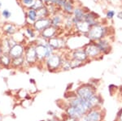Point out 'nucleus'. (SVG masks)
<instances>
[{
    "label": "nucleus",
    "instance_id": "7ed1b4c3",
    "mask_svg": "<svg viewBox=\"0 0 122 121\" xmlns=\"http://www.w3.org/2000/svg\"><path fill=\"white\" fill-rule=\"evenodd\" d=\"M76 95L83 101H88L97 93L96 86L92 83H84L76 87L74 90Z\"/></svg>",
    "mask_w": 122,
    "mask_h": 121
},
{
    "label": "nucleus",
    "instance_id": "412c9836",
    "mask_svg": "<svg viewBox=\"0 0 122 121\" xmlns=\"http://www.w3.org/2000/svg\"><path fill=\"white\" fill-rule=\"evenodd\" d=\"M27 17L31 22H33V24L35 23V21L38 19V15H37V11L33 8H29V10L27 12Z\"/></svg>",
    "mask_w": 122,
    "mask_h": 121
},
{
    "label": "nucleus",
    "instance_id": "f8f14e48",
    "mask_svg": "<svg viewBox=\"0 0 122 121\" xmlns=\"http://www.w3.org/2000/svg\"><path fill=\"white\" fill-rule=\"evenodd\" d=\"M96 44H97L98 47H99L101 53L103 54V55L110 53V51H111V50H112V46H111V42H110L109 38L101 39V40L96 42Z\"/></svg>",
    "mask_w": 122,
    "mask_h": 121
},
{
    "label": "nucleus",
    "instance_id": "6ab92c4d",
    "mask_svg": "<svg viewBox=\"0 0 122 121\" xmlns=\"http://www.w3.org/2000/svg\"><path fill=\"white\" fill-rule=\"evenodd\" d=\"M49 11L46 7H43L42 8L37 11V15H38V19H43V18H48L49 15Z\"/></svg>",
    "mask_w": 122,
    "mask_h": 121
},
{
    "label": "nucleus",
    "instance_id": "72a5a7b5",
    "mask_svg": "<svg viewBox=\"0 0 122 121\" xmlns=\"http://www.w3.org/2000/svg\"><path fill=\"white\" fill-rule=\"evenodd\" d=\"M118 94H119V96L121 97V102H122V86H121L119 88V91H118Z\"/></svg>",
    "mask_w": 122,
    "mask_h": 121
},
{
    "label": "nucleus",
    "instance_id": "a211bd4d",
    "mask_svg": "<svg viewBox=\"0 0 122 121\" xmlns=\"http://www.w3.org/2000/svg\"><path fill=\"white\" fill-rule=\"evenodd\" d=\"M63 20H64V18L62 17V15H60L59 14H55L51 18V26L59 29V27H60L61 24L63 23Z\"/></svg>",
    "mask_w": 122,
    "mask_h": 121
},
{
    "label": "nucleus",
    "instance_id": "cd10ccee",
    "mask_svg": "<svg viewBox=\"0 0 122 121\" xmlns=\"http://www.w3.org/2000/svg\"><path fill=\"white\" fill-rule=\"evenodd\" d=\"M22 2L25 6H27V7L31 8V7H33V5L34 4L35 0H22Z\"/></svg>",
    "mask_w": 122,
    "mask_h": 121
},
{
    "label": "nucleus",
    "instance_id": "f3484780",
    "mask_svg": "<svg viewBox=\"0 0 122 121\" xmlns=\"http://www.w3.org/2000/svg\"><path fill=\"white\" fill-rule=\"evenodd\" d=\"M28 66L25 62V57H20V58H12L11 60V68H24L25 66ZM29 67V66H28Z\"/></svg>",
    "mask_w": 122,
    "mask_h": 121
},
{
    "label": "nucleus",
    "instance_id": "f03ea898",
    "mask_svg": "<svg viewBox=\"0 0 122 121\" xmlns=\"http://www.w3.org/2000/svg\"><path fill=\"white\" fill-rule=\"evenodd\" d=\"M64 54L62 52L56 51L50 57H48L44 62V67L51 73H57L60 72L61 65H62Z\"/></svg>",
    "mask_w": 122,
    "mask_h": 121
},
{
    "label": "nucleus",
    "instance_id": "7c9ffc66",
    "mask_svg": "<svg viewBox=\"0 0 122 121\" xmlns=\"http://www.w3.org/2000/svg\"><path fill=\"white\" fill-rule=\"evenodd\" d=\"M66 2H67V0H56V6L63 7L64 6V4L66 3Z\"/></svg>",
    "mask_w": 122,
    "mask_h": 121
},
{
    "label": "nucleus",
    "instance_id": "4c0bfd02",
    "mask_svg": "<svg viewBox=\"0 0 122 121\" xmlns=\"http://www.w3.org/2000/svg\"><path fill=\"white\" fill-rule=\"evenodd\" d=\"M2 7V3H1V0H0V8H1Z\"/></svg>",
    "mask_w": 122,
    "mask_h": 121
},
{
    "label": "nucleus",
    "instance_id": "ddd939ff",
    "mask_svg": "<svg viewBox=\"0 0 122 121\" xmlns=\"http://www.w3.org/2000/svg\"><path fill=\"white\" fill-rule=\"evenodd\" d=\"M99 16L94 11H87L85 15L84 20L90 25V27H93L94 25L98 24L99 22Z\"/></svg>",
    "mask_w": 122,
    "mask_h": 121
},
{
    "label": "nucleus",
    "instance_id": "393cba45",
    "mask_svg": "<svg viewBox=\"0 0 122 121\" xmlns=\"http://www.w3.org/2000/svg\"><path fill=\"white\" fill-rule=\"evenodd\" d=\"M24 35H25V37L26 36L27 38H29L31 39L36 38V34H35L34 29H27L26 31H25V34H24Z\"/></svg>",
    "mask_w": 122,
    "mask_h": 121
},
{
    "label": "nucleus",
    "instance_id": "c9c22d12",
    "mask_svg": "<svg viewBox=\"0 0 122 121\" xmlns=\"http://www.w3.org/2000/svg\"><path fill=\"white\" fill-rule=\"evenodd\" d=\"M3 54V49H2V45H1V42H0V55H2Z\"/></svg>",
    "mask_w": 122,
    "mask_h": 121
},
{
    "label": "nucleus",
    "instance_id": "2eb2a0df",
    "mask_svg": "<svg viewBox=\"0 0 122 121\" xmlns=\"http://www.w3.org/2000/svg\"><path fill=\"white\" fill-rule=\"evenodd\" d=\"M57 34H58V29L56 28V27L50 26V27H48V28H46V29H44V30L41 33V37H42V38H43L44 40L48 41L49 39L56 37Z\"/></svg>",
    "mask_w": 122,
    "mask_h": 121
},
{
    "label": "nucleus",
    "instance_id": "5701e85b",
    "mask_svg": "<svg viewBox=\"0 0 122 121\" xmlns=\"http://www.w3.org/2000/svg\"><path fill=\"white\" fill-rule=\"evenodd\" d=\"M17 97H18L22 101V100H24V99H26V98H28V97H30V95H29V93L27 89H20L18 92H17Z\"/></svg>",
    "mask_w": 122,
    "mask_h": 121
},
{
    "label": "nucleus",
    "instance_id": "0eeeda50",
    "mask_svg": "<svg viewBox=\"0 0 122 121\" xmlns=\"http://www.w3.org/2000/svg\"><path fill=\"white\" fill-rule=\"evenodd\" d=\"M64 114L66 116L72 117V118H75L76 120H79L81 116H83L88 110L83 107H73L70 106H64Z\"/></svg>",
    "mask_w": 122,
    "mask_h": 121
},
{
    "label": "nucleus",
    "instance_id": "c756f323",
    "mask_svg": "<svg viewBox=\"0 0 122 121\" xmlns=\"http://www.w3.org/2000/svg\"><path fill=\"white\" fill-rule=\"evenodd\" d=\"M42 2L46 5V7L56 5V0H42Z\"/></svg>",
    "mask_w": 122,
    "mask_h": 121
},
{
    "label": "nucleus",
    "instance_id": "4be33fe9",
    "mask_svg": "<svg viewBox=\"0 0 122 121\" xmlns=\"http://www.w3.org/2000/svg\"><path fill=\"white\" fill-rule=\"evenodd\" d=\"M69 62H70V66L71 68L72 69H76V68H79L82 66L86 65V63L83 62H81L79 60L74 59V58H69Z\"/></svg>",
    "mask_w": 122,
    "mask_h": 121
},
{
    "label": "nucleus",
    "instance_id": "473e14b6",
    "mask_svg": "<svg viewBox=\"0 0 122 121\" xmlns=\"http://www.w3.org/2000/svg\"><path fill=\"white\" fill-rule=\"evenodd\" d=\"M3 15L5 17V18L7 19L11 16V12H10L8 10H4V11H3Z\"/></svg>",
    "mask_w": 122,
    "mask_h": 121
},
{
    "label": "nucleus",
    "instance_id": "f704fd0d",
    "mask_svg": "<svg viewBox=\"0 0 122 121\" xmlns=\"http://www.w3.org/2000/svg\"><path fill=\"white\" fill-rule=\"evenodd\" d=\"M117 18H118V19H122V11H120V12L117 14Z\"/></svg>",
    "mask_w": 122,
    "mask_h": 121
},
{
    "label": "nucleus",
    "instance_id": "9b49d317",
    "mask_svg": "<svg viewBox=\"0 0 122 121\" xmlns=\"http://www.w3.org/2000/svg\"><path fill=\"white\" fill-rule=\"evenodd\" d=\"M25 47L21 43H17L13 47L11 48L8 54L11 58H16L20 57H23L25 54Z\"/></svg>",
    "mask_w": 122,
    "mask_h": 121
},
{
    "label": "nucleus",
    "instance_id": "c85d7f7f",
    "mask_svg": "<svg viewBox=\"0 0 122 121\" xmlns=\"http://www.w3.org/2000/svg\"><path fill=\"white\" fill-rule=\"evenodd\" d=\"M64 121H78V120H76L75 118H72V117H69L68 116H66L65 114H64L62 116L60 117Z\"/></svg>",
    "mask_w": 122,
    "mask_h": 121
},
{
    "label": "nucleus",
    "instance_id": "e433bc0d",
    "mask_svg": "<svg viewBox=\"0 0 122 121\" xmlns=\"http://www.w3.org/2000/svg\"><path fill=\"white\" fill-rule=\"evenodd\" d=\"M56 119H57V121H64L61 118H58V117H56Z\"/></svg>",
    "mask_w": 122,
    "mask_h": 121
},
{
    "label": "nucleus",
    "instance_id": "bb28decb",
    "mask_svg": "<svg viewBox=\"0 0 122 121\" xmlns=\"http://www.w3.org/2000/svg\"><path fill=\"white\" fill-rule=\"evenodd\" d=\"M115 15H116L115 11H112V10H108L107 11V13H106V17H107V19H112L115 16Z\"/></svg>",
    "mask_w": 122,
    "mask_h": 121
},
{
    "label": "nucleus",
    "instance_id": "aec40b11",
    "mask_svg": "<svg viewBox=\"0 0 122 121\" xmlns=\"http://www.w3.org/2000/svg\"><path fill=\"white\" fill-rule=\"evenodd\" d=\"M63 9H64V11H65L68 15L72 14L73 10H74V7H73V4H72V2L70 1V0H67L66 3L64 4V7H63Z\"/></svg>",
    "mask_w": 122,
    "mask_h": 121
},
{
    "label": "nucleus",
    "instance_id": "a878e982",
    "mask_svg": "<svg viewBox=\"0 0 122 121\" xmlns=\"http://www.w3.org/2000/svg\"><path fill=\"white\" fill-rule=\"evenodd\" d=\"M44 7V5H43V2L42 0H35L34 2V4L33 5V7H31V8L36 10V11H38L40 8H42V7Z\"/></svg>",
    "mask_w": 122,
    "mask_h": 121
},
{
    "label": "nucleus",
    "instance_id": "39448f33",
    "mask_svg": "<svg viewBox=\"0 0 122 121\" xmlns=\"http://www.w3.org/2000/svg\"><path fill=\"white\" fill-rule=\"evenodd\" d=\"M105 111L103 108H96L89 110L78 121H104Z\"/></svg>",
    "mask_w": 122,
    "mask_h": 121
},
{
    "label": "nucleus",
    "instance_id": "4468645a",
    "mask_svg": "<svg viewBox=\"0 0 122 121\" xmlns=\"http://www.w3.org/2000/svg\"><path fill=\"white\" fill-rule=\"evenodd\" d=\"M90 28L91 27L85 20L79 21L74 24V29L76 31V33H78L81 35H84V36H86V34L89 33Z\"/></svg>",
    "mask_w": 122,
    "mask_h": 121
},
{
    "label": "nucleus",
    "instance_id": "dca6fc26",
    "mask_svg": "<svg viewBox=\"0 0 122 121\" xmlns=\"http://www.w3.org/2000/svg\"><path fill=\"white\" fill-rule=\"evenodd\" d=\"M11 60L12 58L10 57L8 54H3L2 55H0V66L5 68H11Z\"/></svg>",
    "mask_w": 122,
    "mask_h": 121
},
{
    "label": "nucleus",
    "instance_id": "9d476101",
    "mask_svg": "<svg viewBox=\"0 0 122 121\" xmlns=\"http://www.w3.org/2000/svg\"><path fill=\"white\" fill-rule=\"evenodd\" d=\"M51 26V18H43L38 19L35 23L33 24V29L35 31L39 33H42L44 29H46L48 27Z\"/></svg>",
    "mask_w": 122,
    "mask_h": 121
},
{
    "label": "nucleus",
    "instance_id": "58836bf2",
    "mask_svg": "<svg viewBox=\"0 0 122 121\" xmlns=\"http://www.w3.org/2000/svg\"><path fill=\"white\" fill-rule=\"evenodd\" d=\"M42 121H46V120H42Z\"/></svg>",
    "mask_w": 122,
    "mask_h": 121
},
{
    "label": "nucleus",
    "instance_id": "2f4dec72",
    "mask_svg": "<svg viewBox=\"0 0 122 121\" xmlns=\"http://www.w3.org/2000/svg\"><path fill=\"white\" fill-rule=\"evenodd\" d=\"M115 121H122V108L119 110V111L117 112V117H116Z\"/></svg>",
    "mask_w": 122,
    "mask_h": 121
},
{
    "label": "nucleus",
    "instance_id": "6e6552de",
    "mask_svg": "<svg viewBox=\"0 0 122 121\" xmlns=\"http://www.w3.org/2000/svg\"><path fill=\"white\" fill-rule=\"evenodd\" d=\"M64 54H65L68 58L79 60V61L83 62V63H85L86 64L90 62L83 48H78L73 50H69L68 53Z\"/></svg>",
    "mask_w": 122,
    "mask_h": 121
},
{
    "label": "nucleus",
    "instance_id": "1a4fd4ad",
    "mask_svg": "<svg viewBox=\"0 0 122 121\" xmlns=\"http://www.w3.org/2000/svg\"><path fill=\"white\" fill-rule=\"evenodd\" d=\"M47 42L54 49L55 51L61 52V50L66 49L67 47V41L64 38H61V37L56 36L55 38H52L49 39Z\"/></svg>",
    "mask_w": 122,
    "mask_h": 121
},
{
    "label": "nucleus",
    "instance_id": "f257e3e1",
    "mask_svg": "<svg viewBox=\"0 0 122 121\" xmlns=\"http://www.w3.org/2000/svg\"><path fill=\"white\" fill-rule=\"evenodd\" d=\"M86 37L90 42H94L106 38H110V28L107 25L99 23L90 28L89 33L86 34Z\"/></svg>",
    "mask_w": 122,
    "mask_h": 121
},
{
    "label": "nucleus",
    "instance_id": "20e7f679",
    "mask_svg": "<svg viewBox=\"0 0 122 121\" xmlns=\"http://www.w3.org/2000/svg\"><path fill=\"white\" fill-rule=\"evenodd\" d=\"M83 49L90 62L93 60H99L103 57V54L101 53L96 42H88L86 45H85Z\"/></svg>",
    "mask_w": 122,
    "mask_h": 121
},
{
    "label": "nucleus",
    "instance_id": "b1692460",
    "mask_svg": "<svg viewBox=\"0 0 122 121\" xmlns=\"http://www.w3.org/2000/svg\"><path fill=\"white\" fill-rule=\"evenodd\" d=\"M15 28L12 24H7L4 27V32L9 35H14L15 33Z\"/></svg>",
    "mask_w": 122,
    "mask_h": 121
},
{
    "label": "nucleus",
    "instance_id": "423d86ee",
    "mask_svg": "<svg viewBox=\"0 0 122 121\" xmlns=\"http://www.w3.org/2000/svg\"><path fill=\"white\" fill-rule=\"evenodd\" d=\"M24 57H25V62L29 67H33V66L38 64L36 50H35V43L29 44L27 47H25Z\"/></svg>",
    "mask_w": 122,
    "mask_h": 121
}]
</instances>
